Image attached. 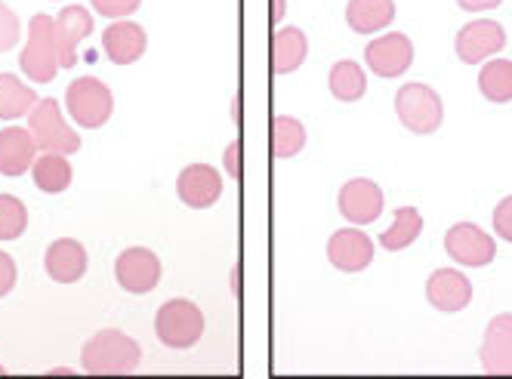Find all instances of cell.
<instances>
[{
	"label": "cell",
	"instance_id": "ba28073f",
	"mask_svg": "<svg viewBox=\"0 0 512 379\" xmlns=\"http://www.w3.org/2000/svg\"><path fill=\"white\" fill-rule=\"evenodd\" d=\"M364 62L377 78H401L414 62V44L408 34L392 31L364 47Z\"/></svg>",
	"mask_w": 512,
	"mask_h": 379
},
{
	"label": "cell",
	"instance_id": "4dcf8cb0",
	"mask_svg": "<svg viewBox=\"0 0 512 379\" xmlns=\"http://www.w3.org/2000/svg\"><path fill=\"white\" fill-rule=\"evenodd\" d=\"M494 232L512 244V195L503 198L497 207H494Z\"/></svg>",
	"mask_w": 512,
	"mask_h": 379
},
{
	"label": "cell",
	"instance_id": "44dd1931",
	"mask_svg": "<svg viewBox=\"0 0 512 379\" xmlns=\"http://www.w3.org/2000/svg\"><path fill=\"white\" fill-rule=\"evenodd\" d=\"M395 0H349L346 22L355 34H377L380 28L392 25Z\"/></svg>",
	"mask_w": 512,
	"mask_h": 379
},
{
	"label": "cell",
	"instance_id": "836d02e7",
	"mask_svg": "<svg viewBox=\"0 0 512 379\" xmlns=\"http://www.w3.org/2000/svg\"><path fill=\"white\" fill-rule=\"evenodd\" d=\"M457 4H460V10H466V13H482V10L500 7L503 0H457Z\"/></svg>",
	"mask_w": 512,
	"mask_h": 379
},
{
	"label": "cell",
	"instance_id": "603a6c76",
	"mask_svg": "<svg viewBox=\"0 0 512 379\" xmlns=\"http://www.w3.org/2000/svg\"><path fill=\"white\" fill-rule=\"evenodd\" d=\"M34 105H38V96L31 87H25L16 74H0V121L25 118Z\"/></svg>",
	"mask_w": 512,
	"mask_h": 379
},
{
	"label": "cell",
	"instance_id": "e0dca14e",
	"mask_svg": "<svg viewBox=\"0 0 512 379\" xmlns=\"http://www.w3.org/2000/svg\"><path fill=\"white\" fill-rule=\"evenodd\" d=\"M44 265H47V275L53 281H59V284H75L87 272V250L75 238H59V241H53L47 247Z\"/></svg>",
	"mask_w": 512,
	"mask_h": 379
},
{
	"label": "cell",
	"instance_id": "83f0119b",
	"mask_svg": "<svg viewBox=\"0 0 512 379\" xmlns=\"http://www.w3.org/2000/svg\"><path fill=\"white\" fill-rule=\"evenodd\" d=\"M28 225V210L19 198L0 195V241H16L22 238Z\"/></svg>",
	"mask_w": 512,
	"mask_h": 379
},
{
	"label": "cell",
	"instance_id": "2e32d148",
	"mask_svg": "<svg viewBox=\"0 0 512 379\" xmlns=\"http://www.w3.org/2000/svg\"><path fill=\"white\" fill-rule=\"evenodd\" d=\"M482 367L494 376H512V315L491 318L485 339H482Z\"/></svg>",
	"mask_w": 512,
	"mask_h": 379
},
{
	"label": "cell",
	"instance_id": "30bf717a",
	"mask_svg": "<svg viewBox=\"0 0 512 379\" xmlns=\"http://www.w3.org/2000/svg\"><path fill=\"white\" fill-rule=\"evenodd\" d=\"M506 47V31L494 19H475L460 28L457 34V56L466 65H479L491 56H497Z\"/></svg>",
	"mask_w": 512,
	"mask_h": 379
},
{
	"label": "cell",
	"instance_id": "7c38bea8",
	"mask_svg": "<svg viewBox=\"0 0 512 379\" xmlns=\"http://www.w3.org/2000/svg\"><path fill=\"white\" fill-rule=\"evenodd\" d=\"M53 31H56L59 68H75L78 65V47L93 31V16L84 7H65L53 19Z\"/></svg>",
	"mask_w": 512,
	"mask_h": 379
},
{
	"label": "cell",
	"instance_id": "7402d4cb",
	"mask_svg": "<svg viewBox=\"0 0 512 379\" xmlns=\"http://www.w3.org/2000/svg\"><path fill=\"white\" fill-rule=\"evenodd\" d=\"M423 232V216L417 207H398L395 210V222L389 225V229L380 235V247L389 250V253H398L411 247Z\"/></svg>",
	"mask_w": 512,
	"mask_h": 379
},
{
	"label": "cell",
	"instance_id": "4316f807",
	"mask_svg": "<svg viewBox=\"0 0 512 379\" xmlns=\"http://www.w3.org/2000/svg\"><path fill=\"white\" fill-rule=\"evenodd\" d=\"M303 148H306V127L297 118L278 115L272 121V155L278 161H287V158L300 155Z\"/></svg>",
	"mask_w": 512,
	"mask_h": 379
},
{
	"label": "cell",
	"instance_id": "f1b7e54d",
	"mask_svg": "<svg viewBox=\"0 0 512 379\" xmlns=\"http://www.w3.org/2000/svg\"><path fill=\"white\" fill-rule=\"evenodd\" d=\"M19 16L7 7L0 4V53H7L19 44Z\"/></svg>",
	"mask_w": 512,
	"mask_h": 379
},
{
	"label": "cell",
	"instance_id": "8fae6325",
	"mask_svg": "<svg viewBox=\"0 0 512 379\" xmlns=\"http://www.w3.org/2000/svg\"><path fill=\"white\" fill-rule=\"evenodd\" d=\"M337 204H340V213L352 225H371L383 213V192H380V185L371 179H349L340 188Z\"/></svg>",
	"mask_w": 512,
	"mask_h": 379
},
{
	"label": "cell",
	"instance_id": "e575fe53",
	"mask_svg": "<svg viewBox=\"0 0 512 379\" xmlns=\"http://www.w3.org/2000/svg\"><path fill=\"white\" fill-rule=\"evenodd\" d=\"M284 19V0H272V22L278 25Z\"/></svg>",
	"mask_w": 512,
	"mask_h": 379
},
{
	"label": "cell",
	"instance_id": "4fadbf2b",
	"mask_svg": "<svg viewBox=\"0 0 512 379\" xmlns=\"http://www.w3.org/2000/svg\"><path fill=\"white\" fill-rule=\"evenodd\" d=\"M176 195L186 207L207 210L219 201V195H223V179H219V173L210 164H192L179 173Z\"/></svg>",
	"mask_w": 512,
	"mask_h": 379
},
{
	"label": "cell",
	"instance_id": "d4e9b609",
	"mask_svg": "<svg viewBox=\"0 0 512 379\" xmlns=\"http://www.w3.org/2000/svg\"><path fill=\"white\" fill-rule=\"evenodd\" d=\"M327 87H331V96L340 102H358L368 90V78H364V68L352 59H340L331 68V78H327Z\"/></svg>",
	"mask_w": 512,
	"mask_h": 379
},
{
	"label": "cell",
	"instance_id": "3957f363",
	"mask_svg": "<svg viewBox=\"0 0 512 379\" xmlns=\"http://www.w3.org/2000/svg\"><path fill=\"white\" fill-rule=\"evenodd\" d=\"M395 115L405 124V130L417 136H429L442 127L445 121V105L432 87L426 84H405L395 93Z\"/></svg>",
	"mask_w": 512,
	"mask_h": 379
},
{
	"label": "cell",
	"instance_id": "f546056e",
	"mask_svg": "<svg viewBox=\"0 0 512 379\" xmlns=\"http://www.w3.org/2000/svg\"><path fill=\"white\" fill-rule=\"evenodd\" d=\"M90 4L105 19H124V16H133L139 10L142 0H90Z\"/></svg>",
	"mask_w": 512,
	"mask_h": 379
},
{
	"label": "cell",
	"instance_id": "ac0fdd59",
	"mask_svg": "<svg viewBox=\"0 0 512 379\" xmlns=\"http://www.w3.org/2000/svg\"><path fill=\"white\" fill-rule=\"evenodd\" d=\"M145 47H149V37H145V31L136 22L127 19L108 25L102 34V50L115 65H133L136 59H142Z\"/></svg>",
	"mask_w": 512,
	"mask_h": 379
},
{
	"label": "cell",
	"instance_id": "5bb4252c",
	"mask_svg": "<svg viewBox=\"0 0 512 379\" xmlns=\"http://www.w3.org/2000/svg\"><path fill=\"white\" fill-rule=\"evenodd\" d=\"M327 259L340 272H364L374 262V241L358 229H340L327 241Z\"/></svg>",
	"mask_w": 512,
	"mask_h": 379
},
{
	"label": "cell",
	"instance_id": "9a60e30c",
	"mask_svg": "<svg viewBox=\"0 0 512 379\" xmlns=\"http://www.w3.org/2000/svg\"><path fill=\"white\" fill-rule=\"evenodd\" d=\"M426 299L438 312L454 315V312H463L472 302V284L457 269H438L426 281Z\"/></svg>",
	"mask_w": 512,
	"mask_h": 379
},
{
	"label": "cell",
	"instance_id": "484cf974",
	"mask_svg": "<svg viewBox=\"0 0 512 379\" xmlns=\"http://www.w3.org/2000/svg\"><path fill=\"white\" fill-rule=\"evenodd\" d=\"M479 90L488 102H497V105L512 102V62L509 59L485 62L479 74Z\"/></svg>",
	"mask_w": 512,
	"mask_h": 379
},
{
	"label": "cell",
	"instance_id": "d590c367",
	"mask_svg": "<svg viewBox=\"0 0 512 379\" xmlns=\"http://www.w3.org/2000/svg\"><path fill=\"white\" fill-rule=\"evenodd\" d=\"M0 373H4V367H0Z\"/></svg>",
	"mask_w": 512,
	"mask_h": 379
},
{
	"label": "cell",
	"instance_id": "d6a6232c",
	"mask_svg": "<svg viewBox=\"0 0 512 379\" xmlns=\"http://www.w3.org/2000/svg\"><path fill=\"white\" fill-rule=\"evenodd\" d=\"M241 148H244L241 139H235V142L226 148V170H229L232 179H241V176H244V170H241Z\"/></svg>",
	"mask_w": 512,
	"mask_h": 379
},
{
	"label": "cell",
	"instance_id": "6da1fadb",
	"mask_svg": "<svg viewBox=\"0 0 512 379\" xmlns=\"http://www.w3.org/2000/svg\"><path fill=\"white\" fill-rule=\"evenodd\" d=\"M139 358H142L139 343L121 330H99L93 339H87L84 352H81V364L93 376L133 373Z\"/></svg>",
	"mask_w": 512,
	"mask_h": 379
},
{
	"label": "cell",
	"instance_id": "cb8c5ba5",
	"mask_svg": "<svg viewBox=\"0 0 512 379\" xmlns=\"http://www.w3.org/2000/svg\"><path fill=\"white\" fill-rule=\"evenodd\" d=\"M31 173H34V185L47 195H62L71 185V176H75L65 155H53V151H44V158L31 164Z\"/></svg>",
	"mask_w": 512,
	"mask_h": 379
},
{
	"label": "cell",
	"instance_id": "1f68e13d",
	"mask_svg": "<svg viewBox=\"0 0 512 379\" xmlns=\"http://www.w3.org/2000/svg\"><path fill=\"white\" fill-rule=\"evenodd\" d=\"M16 287V262L0 250V296H7Z\"/></svg>",
	"mask_w": 512,
	"mask_h": 379
},
{
	"label": "cell",
	"instance_id": "9c48e42d",
	"mask_svg": "<svg viewBox=\"0 0 512 379\" xmlns=\"http://www.w3.org/2000/svg\"><path fill=\"white\" fill-rule=\"evenodd\" d=\"M115 278L127 293H152L161 281V259L149 247H130L115 262Z\"/></svg>",
	"mask_w": 512,
	"mask_h": 379
},
{
	"label": "cell",
	"instance_id": "d6986e66",
	"mask_svg": "<svg viewBox=\"0 0 512 379\" xmlns=\"http://www.w3.org/2000/svg\"><path fill=\"white\" fill-rule=\"evenodd\" d=\"M34 136L22 127L0 130V173L4 176H22L34 164Z\"/></svg>",
	"mask_w": 512,
	"mask_h": 379
},
{
	"label": "cell",
	"instance_id": "7a4b0ae2",
	"mask_svg": "<svg viewBox=\"0 0 512 379\" xmlns=\"http://www.w3.org/2000/svg\"><path fill=\"white\" fill-rule=\"evenodd\" d=\"M19 65L25 78L34 84H50L59 71V50H56V31H53V16L38 13L31 16L28 25V44L19 56Z\"/></svg>",
	"mask_w": 512,
	"mask_h": 379
},
{
	"label": "cell",
	"instance_id": "277c9868",
	"mask_svg": "<svg viewBox=\"0 0 512 379\" xmlns=\"http://www.w3.org/2000/svg\"><path fill=\"white\" fill-rule=\"evenodd\" d=\"M28 133L34 136V145L53 155H75L81 148V136L65 124L56 99H38L28 111Z\"/></svg>",
	"mask_w": 512,
	"mask_h": 379
},
{
	"label": "cell",
	"instance_id": "52a82bcc",
	"mask_svg": "<svg viewBox=\"0 0 512 379\" xmlns=\"http://www.w3.org/2000/svg\"><path fill=\"white\" fill-rule=\"evenodd\" d=\"M445 250L454 262L466 265V269H482V265H491L497 256L494 238L472 222L451 225L448 235H445Z\"/></svg>",
	"mask_w": 512,
	"mask_h": 379
},
{
	"label": "cell",
	"instance_id": "5b68a950",
	"mask_svg": "<svg viewBox=\"0 0 512 379\" xmlns=\"http://www.w3.org/2000/svg\"><path fill=\"white\" fill-rule=\"evenodd\" d=\"M65 108L84 130H99L115 111V96L99 78H78L65 90Z\"/></svg>",
	"mask_w": 512,
	"mask_h": 379
},
{
	"label": "cell",
	"instance_id": "8992f818",
	"mask_svg": "<svg viewBox=\"0 0 512 379\" xmlns=\"http://www.w3.org/2000/svg\"><path fill=\"white\" fill-rule=\"evenodd\" d=\"M155 333L167 349H192L204 336V315L189 299H170L158 309Z\"/></svg>",
	"mask_w": 512,
	"mask_h": 379
},
{
	"label": "cell",
	"instance_id": "ffe728a7",
	"mask_svg": "<svg viewBox=\"0 0 512 379\" xmlns=\"http://www.w3.org/2000/svg\"><path fill=\"white\" fill-rule=\"evenodd\" d=\"M309 56V37L300 28H278L272 34V71L290 74Z\"/></svg>",
	"mask_w": 512,
	"mask_h": 379
}]
</instances>
